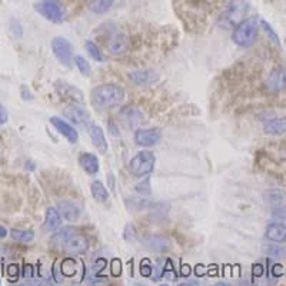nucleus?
I'll return each mask as SVG.
<instances>
[{
	"label": "nucleus",
	"instance_id": "nucleus-15",
	"mask_svg": "<svg viewBox=\"0 0 286 286\" xmlns=\"http://www.w3.org/2000/svg\"><path fill=\"white\" fill-rule=\"evenodd\" d=\"M79 164L82 166V169L89 174H96L99 172V159L98 156L93 154H80L79 156Z\"/></svg>",
	"mask_w": 286,
	"mask_h": 286
},
{
	"label": "nucleus",
	"instance_id": "nucleus-9",
	"mask_svg": "<svg viewBox=\"0 0 286 286\" xmlns=\"http://www.w3.org/2000/svg\"><path fill=\"white\" fill-rule=\"evenodd\" d=\"M143 244L146 248L156 254H164L166 250L170 249V239L164 235H148L143 238Z\"/></svg>",
	"mask_w": 286,
	"mask_h": 286
},
{
	"label": "nucleus",
	"instance_id": "nucleus-4",
	"mask_svg": "<svg viewBox=\"0 0 286 286\" xmlns=\"http://www.w3.org/2000/svg\"><path fill=\"white\" fill-rule=\"evenodd\" d=\"M248 13V3L245 0H230V3L226 6L224 14L220 18V26L226 29H232L238 26L242 20H245Z\"/></svg>",
	"mask_w": 286,
	"mask_h": 286
},
{
	"label": "nucleus",
	"instance_id": "nucleus-35",
	"mask_svg": "<svg viewBox=\"0 0 286 286\" xmlns=\"http://www.w3.org/2000/svg\"><path fill=\"white\" fill-rule=\"evenodd\" d=\"M8 275L10 276L12 279H16L19 275V266L18 265H10L8 269Z\"/></svg>",
	"mask_w": 286,
	"mask_h": 286
},
{
	"label": "nucleus",
	"instance_id": "nucleus-31",
	"mask_svg": "<svg viewBox=\"0 0 286 286\" xmlns=\"http://www.w3.org/2000/svg\"><path fill=\"white\" fill-rule=\"evenodd\" d=\"M136 229H134V226L132 224H128V225L124 226V230H123V238H124V240H128V242H132L136 239Z\"/></svg>",
	"mask_w": 286,
	"mask_h": 286
},
{
	"label": "nucleus",
	"instance_id": "nucleus-30",
	"mask_svg": "<svg viewBox=\"0 0 286 286\" xmlns=\"http://www.w3.org/2000/svg\"><path fill=\"white\" fill-rule=\"evenodd\" d=\"M265 254L269 258H280V256L285 255V249L280 248V246L269 245L265 248Z\"/></svg>",
	"mask_w": 286,
	"mask_h": 286
},
{
	"label": "nucleus",
	"instance_id": "nucleus-13",
	"mask_svg": "<svg viewBox=\"0 0 286 286\" xmlns=\"http://www.w3.org/2000/svg\"><path fill=\"white\" fill-rule=\"evenodd\" d=\"M86 129H88L89 136H90V139H92L93 146H94L100 154H106V152H108V142H106L104 132H103L102 128L90 122L88 124Z\"/></svg>",
	"mask_w": 286,
	"mask_h": 286
},
{
	"label": "nucleus",
	"instance_id": "nucleus-24",
	"mask_svg": "<svg viewBox=\"0 0 286 286\" xmlns=\"http://www.w3.org/2000/svg\"><path fill=\"white\" fill-rule=\"evenodd\" d=\"M62 274L66 276V278H73V276L78 274V268H76V260L73 258H68L66 260L62 262V268H60Z\"/></svg>",
	"mask_w": 286,
	"mask_h": 286
},
{
	"label": "nucleus",
	"instance_id": "nucleus-38",
	"mask_svg": "<svg viewBox=\"0 0 286 286\" xmlns=\"http://www.w3.org/2000/svg\"><path fill=\"white\" fill-rule=\"evenodd\" d=\"M23 276H24V279L32 278V276H33V266L32 265L24 266V274H23Z\"/></svg>",
	"mask_w": 286,
	"mask_h": 286
},
{
	"label": "nucleus",
	"instance_id": "nucleus-19",
	"mask_svg": "<svg viewBox=\"0 0 286 286\" xmlns=\"http://www.w3.org/2000/svg\"><path fill=\"white\" fill-rule=\"evenodd\" d=\"M62 225V216L58 212V209L54 208H49L48 212H46V218H44V226L48 230H56L59 229Z\"/></svg>",
	"mask_w": 286,
	"mask_h": 286
},
{
	"label": "nucleus",
	"instance_id": "nucleus-5",
	"mask_svg": "<svg viewBox=\"0 0 286 286\" xmlns=\"http://www.w3.org/2000/svg\"><path fill=\"white\" fill-rule=\"evenodd\" d=\"M156 158L150 150H142L136 156H133L129 162V170L134 176H146L154 169Z\"/></svg>",
	"mask_w": 286,
	"mask_h": 286
},
{
	"label": "nucleus",
	"instance_id": "nucleus-11",
	"mask_svg": "<svg viewBox=\"0 0 286 286\" xmlns=\"http://www.w3.org/2000/svg\"><path fill=\"white\" fill-rule=\"evenodd\" d=\"M50 123L56 128V130L60 133L63 138H66L70 143H76L78 139H79V134H78V130L72 126L70 123L63 120L58 116H52Z\"/></svg>",
	"mask_w": 286,
	"mask_h": 286
},
{
	"label": "nucleus",
	"instance_id": "nucleus-25",
	"mask_svg": "<svg viewBox=\"0 0 286 286\" xmlns=\"http://www.w3.org/2000/svg\"><path fill=\"white\" fill-rule=\"evenodd\" d=\"M73 63L76 64V68L80 70L83 76H90V73H92V66H90V63L86 60L83 56L80 54H76V56H73Z\"/></svg>",
	"mask_w": 286,
	"mask_h": 286
},
{
	"label": "nucleus",
	"instance_id": "nucleus-34",
	"mask_svg": "<svg viewBox=\"0 0 286 286\" xmlns=\"http://www.w3.org/2000/svg\"><path fill=\"white\" fill-rule=\"evenodd\" d=\"M270 272H272L274 278H280V276H284V274H285V270H284V266L279 265V264H276V265L272 266Z\"/></svg>",
	"mask_w": 286,
	"mask_h": 286
},
{
	"label": "nucleus",
	"instance_id": "nucleus-10",
	"mask_svg": "<svg viewBox=\"0 0 286 286\" xmlns=\"http://www.w3.org/2000/svg\"><path fill=\"white\" fill-rule=\"evenodd\" d=\"M64 118L69 119L72 123H74L76 126H82V128H88V124L92 122L90 120V113L88 112L84 108H79V106H72L64 110Z\"/></svg>",
	"mask_w": 286,
	"mask_h": 286
},
{
	"label": "nucleus",
	"instance_id": "nucleus-8",
	"mask_svg": "<svg viewBox=\"0 0 286 286\" xmlns=\"http://www.w3.org/2000/svg\"><path fill=\"white\" fill-rule=\"evenodd\" d=\"M162 133L159 129H139L134 133V143L138 146L150 148L160 142Z\"/></svg>",
	"mask_w": 286,
	"mask_h": 286
},
{
	"label": "nucleus",
	"instance_id": "nucleus-32",
	"mask_svg": "<svg viewBox=\"0 0 286 286\" xmlns=\"http://www.w3.org/2000/svg\"><path fill=\"white\" fill-rule=\"evenodd\" d=\"M136 192L140 194H150V178H146L143 182L136 184Z\"/></svg>",
	"mask_w": 286,
	"mask_h": 286
},
{
	"label": "nucleus",
	"instance_id": "nucleus-18",
	"mask_svg": "<svg viewBox=\"0 0 286 286\" xmlns=\"http://www.w3.org/2000/svg\"><path fill=\"white\" fill-rule=\"evenodd\" d=\"M264 130L269 134H284L286 130V122L284 118L268 119L264 123Z\"/></svg>",
	"mask_w": 286,
	"mask_h": 286
},
{
	"label": "nucleus",
	"instance_id": "nucleus-26",
	"mask_svg": "<svg viewBox=\"0 0 286 286\" xmlns=\"http://www.w3.org/2000/svg\"><path fill=\"white\" fill-rule=\"evenodd\" d=\"M60 89V93L63 96H66V98H69L72 100H74V102H79V103H83V96H76V93H82L80 90H78L74 86H72V84H63V88H59Z\"/></svg>",
	"mask_w": 286,
	"mask_h": 286
},
{
	"label": "nucleus",
	"instance_id": "nucleus-22",
	"mask_svg": "<svg viewBox=\"0 0 286 286\" xmlns=\"http://www.w3.org/2000/svg\"><path fill=\"white\" fill-rule=\"evenodd\" d=\"M130 79L136 84H144V83L152 82L154 79V72L150 70H136L130 73Z\"/></svg>",
	"mask_w": 286,
	"mask_h": 286
},
{
	"label": "nucleus",
	"instance_id": "nucleus-7",
	"mask_svg": "<svg viewBox=\"0 0 286 286\" xmlns=\"http://www.w3.org/2000/svg\"><path fill=\"white\" fill-rule=\"evenodd\" d=\"M38 13H40L48 20L59 23L64 19V12L62 9V4L58 0H42L34 6Z\"/></svg>",
	"mask_w": 286,
	"mask_h": 286
},
{
	"label": "nucleus",
	"instance_id": "nucleus-3",
	"mask_svg": "<svg viewBox=\"0 0 286 286\" xmlns=\"http://www.w3.org/2000/svg\"><path fill=\"white\" fill-rule=\"evenodd\" d=\"M258 32H259V19L250 18L242 20L236 26L235 32L232 34V39L238 46L242 48H249L255 43L258 38Z\"/></svg>",
	"mask_w": 286,
	"mask_h": 286
},
{
	"label": "nucleus",
	"instance_id": "nucleus-2",
	"mask_svg": "<svg viewBox=\"0 0 286 286\" xmlns=\"http://www.w3.org/2000/svg\"><path fill=\"white\" fill-rule=\"evenodd\" d=\"M93 106L99 109H110L122 104L124 100V90L118 84H100L90 93Z\"/></svg>",
	"mask_w": 286,
	"mask_h": 286
},
{
	"label": "nucleus",
	"instance_id": "nucleus-21",
	"mask_svg": "<svg viewBox=\"0 0 286 286\" xmlns=\"http://www.w3.org/2000/svg\"><path fill=\"white\" fill-rule=\"evenodd\" d=\"M114 0H89V9L93 13H106L113 6Z\"/></svg>",
	"mask_w": 286,
	"mask_h": 286
},
{
	"label": "nucleus",
	"instance_id": "nucleus-12",
	"mask_svg": "<svg viewBox=\"0 0 286 286\" xmlns=\"http://www.w3.org/2000/svg\"><path fill=\"white\" fill-rule=\"evenodd\" d=\"M58 212L60 214V216L68 220V222H76L79 219V216L82 214V208L76 202L72 200H63L58 204Z\"/></svg>",
	"mask_w": 286,
	"mask_h": 286
},
{
	"label": "nucleus",
	"instance_id": "nucleus-1",
	"mask_svg": "<svg viewBox=\"0 0 286 286\" xmlns=\"http://www.w3.org/2000/svg\"><path fill=\"white\" fill-rule=\"evenodd\" d=\"M50 245L68 255H82L88 250L89 242L82 234L76 232L70 226H66L52 236Z\"/></svg>",
	"mask_w": 286,
	"mask_h": 286
},
{
	"label": "nucleus",
	"instance_id": "nucleus-16",
	"mask_svg": "<svg viewBox=\"0 0 286 286\" xmlns=\"http://www.w3.org/2000/svg\"><path fill=\"white\" fill-rule=\"evenodd\" d=\"M128 48H129L128 39L123 34H120V33L113 34L112 38H110V40L108 42V49L113 54H123L124 52L128 50Z\"/></svg>",
	"mask_w": 286,
	"mask_h": 286
},
{
	"label": "nucleus",
	"instance_id": "nucleus-27",
	"mask_svg": "<svg viewBox=\"0 0 286 286\" xmlns=\"http://www.w3.org/2000/svg\"><path fill=\"white\" fill-rule=\"evenodd\" d=\"M259 26L264 29V30L266 32V34L269 36V39L274 42L275 44H280V40H279V36H278V33H276L275 30H274V28L268 23V22L265 20V19H259Z\"/></svg>",
	"mask_w": 286,
	"mask_h": 286
},
{
	"label": "nucleus",
	"instance_id": "nucleus-20",
	"mask_svg": "<svg viewBox=\"0 0 286 286\" xmlns=\"http://www.w3.org/2000/svg\"><path fill=\"white\" fill-rule=\"evenodd\" d=\"M90 192H92L93 199L99 204H104L109 200V192L108 189L104 188V184L99 180H94L92 184H90Z\"/></svg>",
	"mask_w": 286,
	"mask_h": 286
},
{
	"label": "nucleus",
	"instance_id": "nucleus-40",
	"mask_svg": "<svg viewBox=\"0 0 286 286\" xmlns=\"http://www.w3.org/2000/svg\"><path fill=\"white\" fill-rule=\"evenodd\" d=\"M6 236H8V229L0 225V238H6Z\"/></svg>",
	"mask_w": 286,
	"mask_h": 286
},
{
	"label": "nucleus",
	"instance_id": "nucleus-6",
	"mask_svg": "<svg viewBox=\"0 0 286 286\" xmlns=\"http://www.w3.org/2000/svg\"><path fill=\"white\" fill-rule=\"evenodd\" d=\"M52 50L56 59L60 62L63 66L72 68L73 64V46L68 39L64 38H54L52 40Z\"/></svg>",
	"mask_w": 286,
	"mask_h": 286
},
{
	"label": "nucleus",
	"instance_id": "nucleus-23",
	"mask_svg": "<svg viewBox=\"0 0 286 286\" xmlns=\"http://www.w3.org/2000/svg\"><path fill=\"white\" fill-rule=\"evenodd\" d=\"M10 236L18 240V242H23V244H29L34 239V232L33 230H28V229H12Z\"/></svg>",
	"mask_w": 286,
	"mask_h": 286
},
{
	"label": "nucleus",
	"instance_id": "nucleus-28",
	"mask_svg": "<svg viewBox=\"0 0 286 286\" xmlns=\"http://www.w3.org/2000/svg\"><path fill=\"white\" fill-rule=\"evenodd\" d=\"M86 50L89 52V54L92 56L93 59L96 62H104V56H103V53L99 50V48L93 43L92 40H88L86 42Z\"/></svg>",
	"mask_w": 286,
	"mask_h": 286
},
{
	"label": "nucleus",
	"instance_id": "nucleus-39",
	"mask_svg": "<svg viewBox=\"0 0 286 286\" xmlns=\"http://www.w3.org/2000/svg\"><path fill=\"white\" fill-rule=\"evenodd\" d=\"M264 274V266L260 265V264H258V265H254V276H262Z\"/></svg>",
	"mask_w": 286,
	"mask_h": 286
},
{
	"label": "nucleus",
	"instance_id": "nucleus-37",
	"mask_svg": "<svg viewBox=\"0 0 286 286\" xmlns=\"http://www.w3.org/2000/svg\"><path fill=\"white\" fill-rule=\"evenodd\" d=\"M120 264V260H118V259H114L112 262V275L113 276H119L120 275V272H119V268L118 265Z\"/></svg>",
	"mask_w": 286,
	"mask_h": 286
},
{
	"label": "nucleus",
	"instance_id": "nucleus-29",
	"mask_svg": "<svg viewBox=\"0 0 286 286\" xmlns=\"http://www.w3.org/2000/svg\"><path fill=\"white\" fill-rule=\"evenodd\" d=\"M166 258H162V259H158L156 260V265H154V280H160L162 278H164V266H166Z\"/></svg>",
	"mask_w": 286,
	"mask_h": 286
},
{
	"label": "nucleus",
	"instance_id": "nucleus-33",
	"mask_svg": "<svg viewBox=\"0 0 286 286\" xmlns=\"http://www.w3.org/2000/svg\"><path fill=\"white\" fill-rule=\"evenodd\" d=\"M152 274H154V266L150 264V260H148V259L142 260V264H140V275L144 276V278H149V276H152Z\"/></svg>",
	"mask_w": 286,
	"mask_h": 286
},
{
	"label": "nucleus",
	"instance_id": "nucleus-36",
	"mask_svg": "<svg viewBox=\"0 0 286 286\" xmlns=\"http://www.w3.org/2000/svg\"><path fill=\"white\" fill-rule=\"evenodd\" d=\"M6 122H8V112H6V109L0 104V126L4 124Z\"/></svg>",
	"mask_w": 286,
	"mask_h": 286
},
{
	"label": "nucleus",
	"instance_id": "nucleus-17",
	"mask_svg": "<svg viewBox=\"0 0 286 286\" xmlns=\"http://www.w3.org/2000/svg\"><path fill=\"white\" fill-rule=\"evenodd\" d=\"M266 238L272 242H284L286 238L285 224H278L272 222L266 228Z\"/></svg>",
	"mask_w": 286,
	"mask_h": 286
},
{
	"label": "nucleus",
	"instance_id": "nucleus-14",
	"mask_svg": "<svg viewBox=\"0 0 286 286\" xmlns=\"http://www.w3.org/2000/svg\"><path fill=\"white\" fill-rule=\"evenodd\" d=\"M266 88L270 92H279L285 88V69L284 68H278L269 73V76L266 79Z\"/></svg>",
	"mask_w": 286,
	"mask_h": 286
}]
</instances>
